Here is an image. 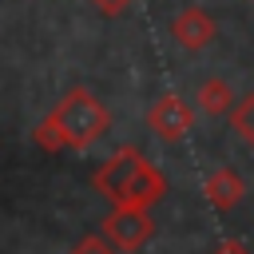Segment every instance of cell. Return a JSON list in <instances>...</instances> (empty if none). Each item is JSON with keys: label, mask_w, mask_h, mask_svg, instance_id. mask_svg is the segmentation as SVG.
<instances>
[{"label": "cell", "mask_w": 254, "mask_h": 254, "mask_svg": "<svg viewBox=\"0 0 254 254\" xmlns=\"http://www.w3.org/2000/svg\"><path fill=\"white\" fill-rule=\"evenodd\" d=\"M107 127H111V111L103 107V99H95L87 87H71L52 107V115L32 131V139L44 151H87L107 135Z\"/></svg>", "instance_id": "cell-1"}, {"label": "cell", "mask_w": 254, "mask_h": 254, "mask_svg": "<svg viewBox=\"0 0 254 254\" xmlns=\"http://www.w3.org/2000/svg\"><path fill=\"white\" fill-rule=\"evenodd\" d=\"M91 187L111 202V206H155L167 194V179L163 171L139 151V147H119L95 175Z\"/></svg>", "instance_id": "cell-2"}, {"label": "cell", "mask_w": 254, "mask_h": 254, "mask_svg": "<svg viewBox=\"0 0 254 254\" xmlns=\"http://www.w3.org/2000/svg\"><path fill=\"white\" fill-rule=\"evenodd\" d=\"M103 234L111 238L115 250H139L155 234L151 210L147 206H111V214L103 218Z\"/></svg>", "instance_id": "cell-3"}, {"label": "cell", "mask_w": 254, "mask_h": 254, "mask_svg": "<svg viewBox=\"0 0 254 254\" xmlns=\"http://www.w3.org/2000/svg\"><path fill=\"white\" fill-rule=\"evenodd\" d=\"M147 127H151L163 143H179V139L194 127V111H190L187 99H179L175 91H167V95H159V99L151 103V111H147Z\"/></svg>", "instance_id": "cell-4"}, {"label": "cell", "mask_w": 254, "mask_h": 254, "mask_svg": "<svg viewBox=\"0 0 254 254\" xmlns=\"http://www.w3.org/2000/svg\"><path fill=\"white\" fill-rule=\"evenodd\" d=\"M171 36H175L179 48H187V52H202V48L218 36V24H214V16H210L206 8L187 4V8L171 20Z\"/></svg>", "instance_id": "cell-5"}, {"label": "cell", "mask_w": 254, "mask_h": 254, "mask_svg": "<svg viewBox=\"0 0 254 254\" xmlns=\"http://www.w3.org/2000/svg\"><path fill=\"white\" fill-rule=\"evenodd\" d=\"M202 194H206V202H210L214 210H230V206L242 202L246 179H242L234 167H214V171L206 175V183H202Z\"/></svg>", "instance_id": "cell-6"}, {"label": "cell", "mask_w": 254, "mask_h": 254, "mask_svg": "<svg viewBox=\"0 0 254 254\" xmlns=\"http://www.w3.org/2000/svg\"><path fill=\"white\" fill-rule=\"evenodd\" d=\"M194 99H198V111L202 115H230L234 111V103H238V95H234V87L226 83V79H218V75H210V79H202L198 83V91H194Z\"/></svg>", "instance_id": "cell-7"}, {"label": "cell", "mask_w": 254, "mask_h": 254, "mask_svg": "<svg viewBox=\"0 0 254 254\" xmlns=\"http://www.w3.org/2000/svg\"><path fill=\"white\" fill-rule=\"evenodd\" d=\"M230 131H238V139L254 147V91H246V95L234 103V111H230Z\"/></svg>", "instance_id": "cell-8"}, {"label": "cell", "mask_w": 254, "mask_h": 254, "mask_svg": "<svg viewBox=\"0 0 254 254\" xmlns=\"http://www.w3.org/2000/svg\"><path fill=\"white\" fill-rule=\"evenodd\" d=\"M71 254H115V246H111V238L99 230V234H83V238L71 246Z\"/></svg>", "instance_id": "cell-9"}, {"label": "cell", "mask_w": 254, "mask_h": 254, "mask_svg": "<svg viewBox=\"0 0 254 254\" xmlns=\"http://www.w3.org/2000/svg\"><path fill=\"white\" fill-rule=\"evenodd\" d=\"M214 254H250V250H246V242H238V238H222V242L214 246Z\"/></svg>", "instance_id": "cell-10"}, {"label": "cell", "mask_w": 254, "mask_h": 254, "mask_svg": "<svg viewBox=\"0 0 254 254\" xmlns=\"http://www.w3.org/2000/svg\"><path fill=\"white\" fill-rule=\"evenodd\" d=\"M91 4H95L99 12H107V16H119V12H123L131 0H91Z\"/></svg>", "instance_id": "cell-11"}, {"label": "cell", "mask_w": 254, "mask_h": 254, "mask_svg": "<svg viewBox=\"0 0 254 254\" xmlns=\"http://www.w3.org/2000/svg\"><path fill=\"white\" fill-rule=\"evenodd\" d=\"M250 4H254V0H250Z\"/></svg>", "instance_id": "cell-12"}]
</instances>
